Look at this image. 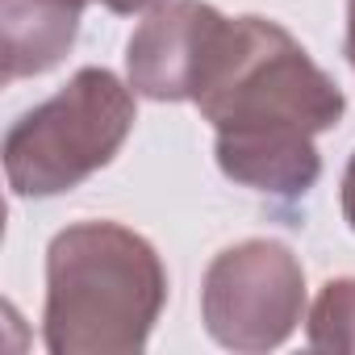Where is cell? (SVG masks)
Here are the masks:
<instances>
[{
    "mask_svg": "<svg viewBox=\"0 0 355 355\" xmlns=\"http://www.w3.org/2000/svg\"><path fill=\"white\" fill-rule=\"evenodd\" d=\"M193 105L218 134L214 150L226 180L284 201L318 184L322 155L313 138L334 130L347 113L343 88L268 17L222 21L201 63Z\"/></svg>",
    "mask_w": 355,
    "mask_h": 355,
    "instance_id": "obj_1",
    "label": "cell"
},
{
    "mask_svg": "<svg viewBox=\"0 0 355 355\" xmlns=\"http://www.w3.org/2000/svg\"><path fill=\"white\" fill-rule=\"evenodd\" d=\"M167 305L159 251L121 222H76L46 247L42 343L51 355H134Z\"/></svg>",
    "mask_w": 355,
    "mask_h": 355,
    "instance_id": "obj_2",
    "label": "cell"
},
{
    "mask_svg": "<svg viewBox=\"0 0 355 355\" xmlns=\"http://www.w3.org/2000/svg\"><path fill=\"white\" fill-rule=\"evenodd\" d=\"M134 121V88L109 67H80L51 101L9 125L0 155L13 197L42 201L71 193L117 159Z\"/></svg>",
    "mask_w": 355,
    "mask_h": 355,
    "instance_id": "obj_3",
    "label": "cell"
},
{
    "mask_svg": "<svg viewBox=\"0 0 355 355\" xmlns=\"http://www.w3.org/2000/svg\"><path fill=\"white\" fill-rule=\"evenodd\" d=\"M305 313V268L276 239H247L214 255L201 280V322L226 351L259 355L288 343Z\"/></svg>",
    "mask_w": 355,
    "mask_h": 355,
    "instance_id": "obj_4",
    "label": "cell"
},
{
    "mask_svg": "<svg viewBox=\"0 0 355 355\" xmlns=\"http://www.w3.org/2000/svg\"><path fill=\"white\" fill-rule=\"evenodd\" d=\"M226 13H218L205 0H163V5H155L125 42L130 88L159 105L193 101L201 63Z\"/></svg>",
    "mask_w": 355,
    "mask_h": 355,
    "instance_id": "obj_5",
    "label": "cell"
},
{
    "mask_svg": "<svg viewBox=\"0 0 355 355\" xmlns=\"http://www.w3.org/2000/svg\"><path fill=\"white\" fill-rule=\"evenodd\" d=\"M88 0H0V55L5 84L42 76L71 51Z\"/></svg>",
    "mask_w": 355,
    "mask_h": 355,
    "instance_id": "obj_6",
    "label": "cell"
},
{
    "mask_svg": "<svg viewBox=\"0 0 355 355\" xmlns=\"http://www.w3.org/2000/svg\"><path fill=\"white\" fill-rule=\"evenodd\" d=\"M305 338L318 351H355V276L322 284L305 318Z\"/></svg>",
    "mask_w": 355,
    "mask_h": 355,
    "instance_id": "obj_7",
    "label": "cell"
},
{
    "mask_svg": "<svg viewBox=\"0 0 355 355\" xmlns=\"http://www.w3.org/2000/svg\"><path fill=\"white\" fill-rule=\"evenodd\" d=\"M343 218L355 230V155L347 159V171H343Z\"/></svg>",
    "mask_w": 355,
    "mask_h": 355,
    "instance_id": "obj_8",
    "label": "cell"
},
{
    "mask_svg": "<svg viewBox=\"0 0 355 355\" xmlns=\"http://www.w3.org/2000/svg\"><path fill=\"white\" fill-rule=\"evenodd\" d=\"M101 5H105L109 13H121V17H134V13H146V9H155V5H163V0H101Z\"/></svg>",
    "mask_w": 355,
    "mask_h": 355,
    "instance_id": "obj_9",
    "label": "cell"
},
{
    "mask_svg": "<svg viewBox=\"0 0 355 355\" xmlns=\"http://www.w3.org/2000/svg\"><path fill=\"white\" fill-rule=\"evenodd\" d=\"M347 59L355 67V0H347Z\"/></svg>",
    "mask_w": 355,
    "mask_h": 355,
    "instance_id": "obj_10",
    "label": "cell"
}]
</instances>
